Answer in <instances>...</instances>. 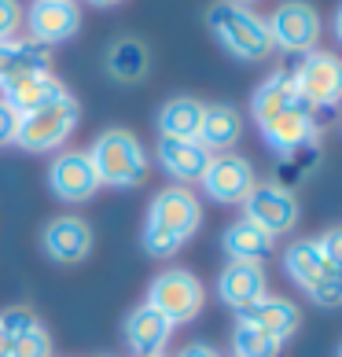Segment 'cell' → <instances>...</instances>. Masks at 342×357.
Instances as JSON below:
<instances>
[{
  "label": "cell",
  "instance_id": "23",
  "mask_svg": "<svg viewBox=\"0 0 342 357\" xmlns=\"http://www.w3.org/2000/svg\"><path fill=\"white\" fill-rule=\"evenodd\" d=\"M203 100L195 96H173L162 103L159 111V133L162 137H177V140H195L203 126Z\"/></svg>",
  "mask_w": 342,
  "mask_h": 357
},
{
  "label": "cell",
  "instance_id": "12",
  "mask_svg": "<svg viewBox=\"0 0 342 357\" xmlns=\"http://www.w3.org/2000/svg\"><path fill=\"white\" fill-rule=\"evenodd\" d=\"M258 129H261L265 144H269V148L280 155V158L302 151L306 144H317V137H320L317 118H313V111L306 107V103H295V107H287V111H280V114L265 118Z\"/></svg>",
  "mask_w": 342,
  "mask_h": 357
},
{
  "label": "cell",
  "instance_id": "36",
  "mask_svg": "<svg viewBox=\"0 0 342 357\" xmlns=\"http://www.w3.org/2000/svg\"><path fill=\"white\" fill-rule=\"evenodd\" d=\"M232 4H243V8H247V4H251V0H232Z\"/></svg>",
  "mask_w": 342,
  "mask_h": 357
},
{
  "label": "cell",
  "instance_id": "17",
  "mask_svg": "<svg viewBox=\"0 0 342 357\" xmlns=\"http://www.w3.org/2000/svg\"><path fill=\"white\" fill-rule=\"evenodd\" d=\"M4 92V100L15 114H30V111H41V107H52V103H59V100H67L70 92L67 85L59 82L56 74H30V77H19V82H11L8 89H0Z\"/></svg>",
  "mask_w": 342,
  "mask_h": 357
},
{
  "label": "cell",
  "instance_id": "20",
  "mask_svg": "<svg viewBox=\"0 0 342 357\" xmlns=\"http://www.w3.org/2000/svg\"><path fill=\"white\" fill-rule=\"evenodd\" d=\"M48 67H52V48L33 45V41H19V37L0 41V89H8L19 77L45 74Z\"/></svg>",
  "mask_w": 342,
  "mask_h": 357
},
{
  "label": "cell",
  "instance_id": "22",
  "mask_svg": "<svg viewBox=\"0 0 342 357\" xmlns=\"http://www.w3.org/2000/svg\"><path fill=\"white\" fill-rule=\"evenodd\" d=\"M295 103H302L298 89H295V77L287 74V70H276L272 77H265V82L254 89V96H251V114H254V122L261 126L265 118L280 114V111H287V107H295Z\"/></svg>",
  "mask_w": 342,
  "mask_h": 357
},
{
  "label": "cell",
  "instance_id": "2",
  "mask_svg": "<svg viewBox=\"0 0 342 357\" xmlns=\"http://www.w3.org/2000/svg\"><path fill=\"white\" fill-rule=\"evenodd\" d=\"M206 26L214 33V41L240 63H265L272 56V37L269 26L258 11L232 4V0H217L206 8Z\"/></svg>",
  "mask_w": 342,
  "mask_h": 357
},
{
  "label": "cell",
  "instance_id": "24",
  "mask_svg": "<svg viewBox=\"0 0 342 357\" xmlns=\"http://www.w3.org/2000/svg\"><path fill=\"white\" fill-rule=\"evenodd\" d=\"M327 266H332V261L324 258V250L317 247V240H295L291 247L283 250V269L302 291H309L313 284H317L320 276L327 273Z\"/></svg>",
  "mask_w": 342,
  "mask_h": 357
},
{
  "label": "cell",
  "instance_id": "19",
  "mask_svg": "<svg viewBox=\"0 0 342 357\" xmlns=\"http://www.w3.org/2000/svg\"><path fill=\"white\" fill-rule=\"evenodd\" d=\"M243 137V114L232 103H206L203 107V126H199V140L210 155H228L235 148V140Z\"/></svg>",
  "mask_w": 342,
  "mask_h": 357
},
{
  "label": "cell",
  "instance_id": "7",
  "mask_svg": "<svg viewBox=\"0 0 342 357\" xmlns=\"http://www.w3.org/2000/svg\"><path fill=\"white\" fill-rule=\"evenodd\" d=\"M265 26L272 37V48L287 52V56H309L320 45V33H324L320 11L306 4V0H283L265 19Z\"/></svg>",
  "mask_w": 342,
  "mask_h": 357
},
{
  "label": "cell",
  "instance_id": "14",
  "mask_svg": "<svg viewBox=\"0 0 342 357\" xmlns=\"http://www.w3.org/2000/svg\"><path fill=\"white\" fill-rule=\"evenodd\" d=\"M155 158H159V166L180 184V188H188V184L203 181V174H206V166H210L214 155H210L199 140L159 137V144H155Z\"/></svg>",
  "mask_w": 342,
  "mask_h": 357
},
{
  "label": "cell",
  "instance_id": "26",
  "mask_svg": "<svg viewBox=\"0 0 342 357\" xmlns=\"http://www.w3.org/2000/svg\"><path fill=\"white\" fill-rule=\"evenodd\" d=\"M280 347L283 342H276L272 335H265L261 328L240 321L232 332V354L235 357H280Z\"/></svg>",
  "mask_w": 342,
  "mask_h": 357
},
{
  "label": "cell",
  "instance_id": "30",
  "mask_svg": "<svg viewBox=\"0 0 342 357\" xmlns=\"http://www.w3.org/2000/svg\"><path fill=\"white\" fill-rule=\"evenodd\" d=\"M317 247L324 250V258L332 261V266H339L342 269V225H335V229H327L320 240H317Z\"/></svg>",
  "mask_w": 342,
  "mask_h": 357
},
{
  "label": "cell",
  "instance_id": "29",
  "mask_svg": "<svg viewBox=\"0 0 342 357\" xmlns=\"http://www.w3.org/2000/svg\"><path fill=\"white\" fill-rule=\"evenodd\" d=\"M22 4L19 0H0V41H11L22 26Z\"/></svg>",
  "mask_w": 342,
  "mask_h": 357
},
{
  "label": "cell",
  "instance_id": "5",
  "mask_svg": "<svg viewBox=\"0 0 342 357\" xmlns=\"http://www.w3.org/2000/svg\"><path fill=\"white\" fill-rule=\"evenodd\" d=\"M77 118H81V107H77L74 96L52 103V107H41V111L19 114L15 144H19L22 151H33V155L56 151V148H63V144L74 137Z\"/></svg>",
  "mask_w": 342,
  "mask_h": 357
},
{
  "label": "cell",
  "instance_id": "33",
  "mask_svg": "<svg viewBox=\"0 0 342 357\" xmlns=\"http://www.w3.org/2000/svg\"><path fill=\"white\" fill-rule=\"evenodd\" d=\"M0 357H11V335L0 328Z\"/></svg>",
  "mask_w": 342,
  "mask_h": 357
},
{
  "label": "cell",
  "instance_id": "37",
  "mask_svg": "<svg viewBox=\"0 0 342 357\" xmlns=\"http://www.w3.org/2000/svg\"><path fill=\"white\" fill-rule=\"evenodd\" d=\"M155 357H166V354H155Z\"/></svg>",
  "mask_w": 342,
  "mask_h": 357
},
{
  "label": "cell",
  "instance_id": "18",
  "mask_svg": "<svg viewBox=\"0 0 342 357\" xmlns=\"http://www.w3.org/2000/svg\"><path fill=\"white\" fill-rule=\"evenodd\" d=\"M217 295L225 306H232L235 313L247 310L251 302H258L261 295H269V280L265 269L251 266V261H228L217 276Z\"/></svg>",
  "mask_w": 342,
  "mask_h": 357
},
{
  "label": "cell",
  "instance_id": "1",
  "mask_svg": "<svg viewBox=\"0 0 342 357\" xmlns=\"http://www.w3.org/2000/svg\"><path fill=\"white\" fill-rule=\"evenodd\" d=\"M203 225V203L192 188L169 184L148 206V221H143V250L151 258H173L177 250L199 232Z\"/></svg>",
  "mask_w": 342,
  "mask_h": 357
},
{
  "label": "cell",
  "instance_id": "8",
  "mask_svg": "<svg viewBox=\"0 0 342 357\" xmlns=\"http://www.w3.org/2000/svg\"><path fill=\"white\" fill-rule=\"evenodd\" d=\"M203 192L210 195L214 203L221 206H243V199L254 192V166H251V158H243V155H214L210 158V166H206V174H203Z\"/></svg>",
  "mask_w": 342,
  "mask_h": 357
},
{
  "label": "cell",
  "instance_id": "31",
  "mask_svg": "<svg viewBox=\"0 0 342 357\" xmlns=\"http://www.w3.org/2000/svg\"><path fill=\"white\" fill-rule=\"evenodd\" d=\"M15 133H19V114L11 111L4 100H0V148L15 144Z\"/></svg>",
  "mask_w": 342,
  "mask_h": 357
},
{
  "label": "cell",
  "instance_id": "21",
  "mask_svg": "<svg viewBox=\"0 0 342 357\" xmlns=\"http://www.w3.org/2000/svg\"><path fill=\"white\" fill-rule=\"evenodd\" d=\"M221 247H225L228 261H251V266H261V261L272 255L276 240H272L265 229H258L254 221L240 218V221H232L228 229H225V236H221Z\"/></svg>",
  "mask_w": 342,
  "mask_h": 357
},
{
  "label": "cell",
  "instance_id": "10",
  "mask_svg": "<svg viewBox=\"0 0 342 357\" xmlns=\"http://www.w3.org/2000/svg\"><path fill=\"white\" fill-rule=\"evenodd\" d=\"M22 22L30 26V41L33 45H63L81 30V8L74 0H33V8L22 15Z\"/></svg>",
  "mask_w": 342,
  "mask_h": 357
},
{
  "label": "cell",
  "instance_id": "4",
  "mask_svg": "<svg viewBox=\"0 0 342 357\" xmlns=\"http://www.w3.org/2000/svg\"><path fill=\"white\" fill-rule=\"evenodd\" d=\"M283 70L295 77V89L317 118V129L324 126V118H335V107L342 103V59L335 52L313 48L309 56H298L295 67Z\"/></svg>",
  "mask_w": 342,
  "mask_h": 357
},
{
  "label": "cell",
  "instance_id": "27",
  "mask_svg": "<svg viewBox=\"0 0 342 357\" xmlns=\"http://www.w3.org/2000/svg\"><path fill=\"white\" fill-rule=\"evenodd\" d=\"M11 357H52V335L48 328L37 321L30 324L26 332H19L11 339Z\"/></svg>",
  "mask_w": 342,
  "mask_h": 357
},
{
  "label": "cell",
  "instance_id": "16",
  "mask_svg": "<svg viewBox=\"0 0 342 357\" xmlns=\"http://www.w3.org/2000/svg\"><path fill=\"white\" fill-rule=\"evenodd\" d=\"M240 321L261 328V332L272 335L276 342H287L302 328V310L283 295H261L247 310H240Z\"/></svg>",
  "mask_w": 342,
  "mask_h": 357
},
{
  "label": "cell",
  "instance_id": "32",
  "mask_svg": "<svg viewBox=\"0 0 342 357\" xmlns=\"http://www.w3.org/2000/svg\"><path fill=\"white\" fill-rule=\"evenodd\" d=\"M177 357H221V354L210 347V342H188V347H184Z\"/></svg>",
  "mask_w": 342,
  "mask_h": 357
},
{
  "label": "cell",
  "instance_id": "34",
  "mask_svg": "<svg viewBox=\"0 0 342 357\" xmlns=\"http://www.w3.org/2000/svg\"><path fill=\"white\" fill-rule=\"evenodd\" d=\"M332 30H335V37H339V45H342V4L335 8V19H332Z\"/></svg>",
  "mask_w": 342,
  "mask_h": 357
},
{
  "label": "cell",
  "instance_id": "15",
  "mask_svg": "<svg viewBox=\"0 0 342 357\" xmlns=\"http://www.w3.org/2000/svg\"><path fill=\"white\" fill-rule=\"evenodd\" d=\"M122 335H125V347L137 357H155V354H162L169 347L173 324H169L159 310H151L148 302H143V306L129 310L125 324H122Z\"/></svg>",
  "mask_w": 342,
  "mask_h": 357
},
{
  "label": "cell",
  "instance_id": "25",
  "mask_svg": "<svg viewBox=\"0 0 342 357\" xmlns=\"http://www.w3.org/2000/svg\"><path fill=\"white\" fill-rule=\"evenodd\" d=\"M107 74L122 85L143 82V74H148V48H143V41H137V37L114 41L107 52Z\"/></svg>",
  "mask_w": 342,
  "mask_h": 357
},
{
  "label": "cell",
  "instance_id": "9",
  "mask_svg": "<svg viewBox=\"0 0 342 357\" xmlns=\"http://www.w3.org/2000/svg\"><path fill=\"white\" fill-rule=\"evenodd\" d=\"M298 199L287 188H280V184H254V192L243 199V218L247 221H254L258 229H265L272 240L276 236H287V232H295V225H298Z\"/></svg>",
  "mask_w": 342,
  "mask_h": 357
},
{
  "label": "cell",
  "instance_id": "35",
  "mask_svg": "<svg viewBox=\"0 0 342 357\" xmlns=\"http://www.w3.org/2000/svg\"><path fill=\"white\" fill-rule=\"evenodd\" d=\"M88 4H92V8H118L122 0H88Z\"/></svg>",
  "mask_w": 342,
  "mask_h": 357
},
{
  "label": "cell",
  "instance_id": "38",
  "mask_svg": "<svg viewBox=\"0 0 342 357\" xmlns=\"http://www.w3.org/2000/svg\"><path fill=\"white\" fill-rule=\"evenodd\" d=\"M339 357H342V347H339Z\"/></svg>",
  "mask_w": 342,
  "mask_h": 357
},
{
  "label": "cell",
  "instance_id": "11",
  "mask_svg": "<svg viewBox=\"0 0 342 357\" xmlns=\"http://www.w3.org/2000/svg\"><path fill=\"white\" fill-rule=\"evenodd\" d=\"M48 188L63 203H88L100 188V177L92 169L88 151H63L48 166Z\"/></svg>",
  "mask_w": 342,
  "mask_h": 357
},
{
  "label": "cell",
  "instance_id": "3",
  "mask_svg": "<svg viewBox=\"0 0 342 357\" xmlns=\"http://www.w3.org/2000/svg\"><path fill=\"white\" fill-rule=\"evenodd\" d=\"M88 158H92V169H96L100 184H111V188H137V184L148 181V169H151V155L140 144V137L118 126L103 129L92 140Z\"/></svg>",
  "mask_w": 342,
  "mask_h": 357
},
{
  "label": "cell",
  "instance_id": "6",
  "mask_svg": "<svg viewBox=\"0 0 342 357\" xmlns=\"http://www.w3.org/2000/svg\"><path fill=\"white\" fill-rule=\"evenodd\" d=\"M203 302H206V287L195 273L188 269H162L159 276L151 280L148 287V306L159 310L169 324H188L203 313Z\"/></svg>",
  "mask_w": 342,
  "mask_h": 357
},
{
  "label": "cell",
  "instance_id": "13",
  "mask_svg": "<svg viewBox=\"0 0 342 357\" xmlns=\"http://www.w3.org/2000/svg\"><path fill=\"white\" fill-rule=\"evenodd\" d=\"M41 247L52 261H59V266H77V261H85L88 250H92V229H88L85 218H74V214L52 218L41 232Z\"/></svg>",
  "mask_w": 342,
  "mask_h": 357
},
{
  "label": "cell",
  "instance_id": "28",
  "mask_svg": "<svg viewBox=\"0 0 342 357\" xmlns=\"http://www.w3.org/2000/svg\"><path fill=\"white\" fill-rule=\"evenodd\" d=\"M306 295L317 302V306H324V310L342 306V269L339 266H327V273L306 291Z\"/></svg>",
  "mask_w": 342,
  "mask_h": 357
}]
</instances>
